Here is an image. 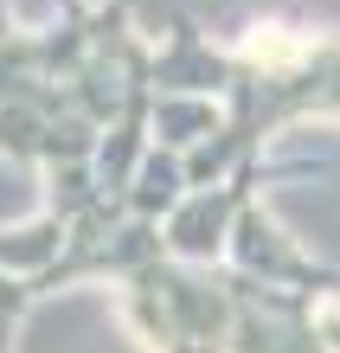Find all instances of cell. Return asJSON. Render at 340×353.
<instances>
[{"instance_id":"6da1fadb","label":"cell","mask_w":340,"mask_h":353,"mask_svg":"<svg viewBox=\"0 0 340 353\" xmlns=\"http://www.w3.org/2000/svg\"><path fill=\"white\" fill-rule=\"evenodd\" d=\"M238 90H244L238 141H257L263 129H276V122H289V116H308V110H340V46L334 39L283 46L276 58H263Z\"/></svg>"}]
</instances>
